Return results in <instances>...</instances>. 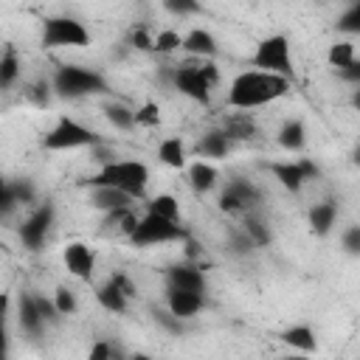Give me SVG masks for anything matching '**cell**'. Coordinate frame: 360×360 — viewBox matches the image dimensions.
<instances>
[{
	"mask_svg": "<svg viewBox=\"0 0 360 360\" xmlns=\"http://www.w3.org/2000/svg\"><path fill=\"white\" fill-rule=\"evenodd\" d=\"M290 87H292V79H287V76L248 68L231 79L228 93H225V107L250 112V110H259V107H267V104L284 98L290 93Z\"/></svg>",
	"mask_w": 360,
	"mask_h": 360,
	"instance_id": "1",
	"label": "cell"
},
{
	"mask_svg": "<svg viewBox=\"0 0 360 360\" xmlns=\"http://www.w3.org/2000/svg\"><path fill=\"white\" fill-rule=\"evenodd\" d=\"M217 84H219L217 62L214 59H194V56L174 62L172 82H169L172 90H177L183 98H188L200 107H211V93Z\"/></svg>",
	"mask_w": 360,
	"mask_h": 360,
	"instance_id": "2",
	"label": "cell"
},
{
	"mask_svg": "<svg viewBox=\"0 0 360 360\" xmlns=\"http://www.w3.org/2000/svg\"><path fill=\"white\" fill-rule=\"evenodd\" d=\"M51 87H53V96L65 101H82V98L110 93V82L104 73H98L96 68L76 65V62L56 65L51 73Z\"/></svg>",
	"mask_w": 360,
	"mask_h": 360,
	"instance_id": "3",
	"label": "cell"
},
{
	"mask_svg": "<svg viewBox=\"0 0 360 360\" xmlns=\"http://www.w3.org/2000/svg\"><path fill=\"white\" fill-rule=\"evenodd\" d=\"M149 177L152 174H149V166L143 160H138V158H118L115 155L112 160L101 163L90 174L87 186H112V188L129 194L132 200H143L146 191H149Z\"/></svg>",
	"mask_w": 360,
	"mask_h": 360,
	"instance_id": "4",
	"label": "cell"
},
{
	"mask_svg": "<svg viewBox=\"0 0 360 360\" xmlns=\"http://www.w3.org/2000/svg\"><path fill=\"white\" fill-rule=\"evenodd\" d=\"M101 141L104 138L96 129H90L87 124H82L79 118L59 115L56 124L51 129H45L42 149H48V152H73V149H90Z\"/></svg>",
	"mask_w": 360,
	"mask_h": 360,
	"instance_id": "5",
	"label": "cell"
},
{
	"mask_svg": "<svg viewBox=\"0 0 360 360\" xmlns=\"http://www.w3.org/2000/svg\"><path fill=\"white\" fill-rule=\"evenodd\" d=\"M39 42L45 51H65V48H84L90 45V31L82 20L70 14H51L42 20Z\"/></svg>",
	"mask_w": 360,
	"mask_h": 360,
	"instance_id": "6",
	"label": "cell"
},
{
	"mask_svg": "<svg viewBox=\"0 0 360 360\" xmlns=\"http://www.w3.org/2000/svg\"><path fill=\"white\" fill-rule=\"evenodd\" d=\"M180 239H186V228L180 222L149 214V211L138 214V222L127 236V242L132 248H158V245H172Z\"/></svg>",
	"mask_w": 360,
	"mask_h": 360,
	"instance_id": "7",
	"label": "cell"
},
{
	"mask_svg": "<svg viewBox=\"0 0 360 360\" xmlns=\"http://www.w3.org/2000/svg\"><path fill=\"white\" fill-rule=\"evenodd\" d=\"M250 68L259 70H270L278 76L292 79V45L287 34H270L264 39L256 42L253 56H250Z\"/></svg>",
	"mask_w": 360,
	"mask_h": 360,
	"instance_id": "8",
	"label": "cell"
},
{
	"mask_svg": "<svg viewBox=\"0 0 360 360\" xmlns=\"http://www.w3.org/2000/svg\"><path fill=\"white\" fill-rule=\"evenodd\" d=\"M53 222H56V208H53V202L45 200V202L31 205V211L22 217V222H20V228H17V236H20L22 248H25V250H42V245H45L48 236H51Z\"/></svg>",
	"mask_w": 360,
	"mask_h": 360,
	"instance_id": "9",
	"label": "cell"
},
{
	"mask_svg": "<svg viewBox=\"0 0 360 360\" xmlns=\"http://www.w3.org/2000/svg\"><path fill=\"white\" fill-rule=\"evenodd\" d=\"M264 169H267V172L273 174V180H276L284 191H290V194H298L307 183H312V180H318V177H321L318 163H315V160H309V158L273 160V163H267Z\"/></svg>",
	"mask_w": 360,
	"mask_h": 360,
	"instance_id": "10",
	"label": "cell"
},
{
	"mask_svg": "<svg viewBox=\"0 0 360 360\" xmlns=\"http://www.w3.org/2000/svg\"><path fill=\"white\" fill-rule=\"evenodd\" d=\"M259 200H262V191L248 177H231V180H225V186L219 188V197H217V202H219V208L225 214H245V211L256 208Z\"/></svg>",
	"mask_w": 360,
	"mask_h": 360,
	"instance_id": "11",
	"label": "cell"
},
{
	"mask_svg": "<svg viewBox=\"0 0 360 360\" xmlns=\"http://www.w3.org/2000/svg\"><path fill=\"white\" fill-rule=\"evenodd\" d=\"M62 264H65V270H68L73 278L90 281V278L96 276L98 256H96V250H93L87 242L73 239V242H68V245L62 248Z\"/></svg>",
	"mask_w": 360,
	"mask_h": 360,
	"instance_id": "12",
	"label": "cell"
},
{
	"mask_svg": "<svg viewBox=\"0 0 360 360\" xmlns=\"http://www.w3.org/2000/svg\"><path fill=\"white\" fill-rule=\"evenodd\" d=\"M219 129L233 141V143H248V141H256L259 138V124L250 112L245 110H231L219 118Z\"/></svg>",
	"mask_w": 360,
	"mask_h": 360,
	"instance_id": "13",
	"label": "cell"
},
{
	"mask_svg": "<svg viewBox=\"0 0 360 360\" xmlns=\"http://www.w3.org/2000/svg\"><path fill=\"white\" fill-rule=\"evenodd\" d=\"M202 307H205V292L166 287V309H169L174 318L188 321V318L200 315V309H202Z\"/></svg>",
	"mask_w": 360,
	"mask_h": 360,
	"instance_id": "14",
	"label": "cell"
},
{
	"mask_svg": "<svg viewBox=\"0 0 360 360\" xmlns=\"http://www.w3.org/2000/svg\"><path fill=\"white\" fill-rule=\"evenodd\" d=\"M17 323H20L22 335H28V338H39L45 332L48 321L42 318L34 292H20L17 295Z\"/></svg>",
	"mask_w": 360,
	"mask_h": 360,
	"instance_id": "15",
	"label": "cell"
},
{
	"mask_svg": "<svg viewBox=\"0 0 360 360\" xmlns=\"http://www.w3.org/2000/svg\"><path fill=\"white\" fill-rule=\"evenodd\" d=\"M231 149H233V141H231L219 127L205 129V132L197 138V143H194V155L202 158V160H225V158L231 155Z\"/></svg>",
	"mask_w": 360,
	"mask_h": 360,
	"instance_id": "16",
	"label": "cell"
},
{
	"mask_svg": "<svg viewBox=\"0 0 360 360\" xmlns=\"http://www.w3.org/2000/svg\"><path fill=\"white\" fill-rule=\"evenodd\" d=\"M166 287H177V290H194V292H205L208 281H205V273L200 264H188V262H180V264H172L166 270Z\"/></svg>",
	"mask_w": 360,
	"mask_h": 360,
	"instance_id": "17",
	"label": "cell"
},
{
	"mask_svg": "<svg viewBox=\"0 0 360 360\" xmlns=\"http://www.w3.org/2000/svg\"><path fill=\"white\" fill-rule=\"evenodd\" d=\"M180 51L186 56H194V59H214L219 45H217V37L208 28H188L180 39Z\"/></svg>",
	"mask_w": 360,
	"mask_h": 360,
	"instance_id": "18",
	"label": "cell"
},
{
	"mask_svg": "<svg viewBox=\"0 0 360 360\" xmlns=\"http://www.w3.org/2000/svg\"><path fill=\"white\" fill-rule=\"evenodd\" d=\"M186 183L194 194H208L219 186V169L214 166V160H194L186 163Z\"/></svg>",
	"mask_w": 360,
	"mask_h": 360,
	"instance_id": "19",
	"label": "cell"
},
{
	"mask_svg": "<svg viewBox=\"0 0 360 360\" xmlns=\"http://www.w3.org/2000/svg\"><path fill=\"white\" fill-rule=\"evenodd\" d=\"M338 202L335 200H321V202H312L309 211H307V225L315 236H329L338 225Z\"/></svg>",
	"mask_w": 360,
	"mask_h": 360,
	"instance_id": "20",
	"label": "cell"
},
{
	"mask_svg": "<svg viewBox=\"0 0 360 360\" xmlns=\"http://www.w3.org/2000/svg\"><path fill=\"white\" fill-rule=\"evenodd\" d=\"M96 301H98V307H101L104 312H110V315H121V312H127V307H129V295L121 290L115 273H112L107 281H101V284L96 287Z\"/></svg>",
	"mask_w": 360,
	"mask_h": 360,
	"instance_id": "21",
	"label": "cell"
},
{
	"mask_svg": "<svg viewBox=\"0 0 360 360\" xmlns=\"http://www.w3.org/2000/svg\"><path fill=\"white\" fill-rule=\"evenodd\" d=\"M124 205H135V200L112 186H90V208L107 214V211H115Z\"/></svg>",
	"mask_w": 360,
	"mask_h": 360,
	"instance_id": "22",
	"label": "cell"
},
{
	"mask_svg": "<svg viewBox=\"0 0 360 360\" xmlns=\"http://www.w3.org/2000/svg\"><path fill=\"white\" fill-rule=\"evenodd\" d=\"M155 155L169 169H186V163H188V149H186V143H183L180 135H166L158 143V152Z\"/></svg>",
	"mask_w": 360,
	"mask_h": 360,
	"instance_id": "23",
	"label": "cell"
},
{
	"mask_svg": "<svg viewBox=\"0 0 360 360\" xmlns=\"http://www.w3.org/2000/svg\"><path fill=\"white\" fill-rule=\"evenodd\" d=\"M276 143L284 149V152H301L307 146V127L301 118H287L278 132H276Z\"/></svg>",
	"mask_w": 360,
	"mask_h": 360,
	"instance_id": "24",
	"label": "cell"
},
{
	"mask_svg": "<svg viewBox=\"0 0 360 360\" xmlns=\"http://www.w3.org/2000/svg\"><path fill=\"white\" fill-rule=\"evenodd\" d=\"M22 76V62H20V53L14 45H6L0 51V90H11L17 87Z\"/></svg>",
	"mask_w": 360,
	"mask_h": 360,
	"instance_id": "25",
	"label": "cell"
},
{
	"mask_svg": "<svg viewBox=\"0 0 360 360\" xmlns=\"http://www.w3.org/2000/svg\"><path fill=\"white\" fill-rule=\"evenodd\" d=\"M278 338H281V343H287V346L295 349V352H315V346H318L315 329H312L309 323H292V326H287Z\"/></svg>",
	"mask_w": 360,
	"mask_h": 360,
	"instance_id": "26",
	"label": "cell"
},
{
	"mask_svg": "<svg viewBox=\"0 0 360 360\" xmlns=\"http://www.w3.org/2000/svg\"><path fill=\"white\" fill-rule=\"evenodd\" d=\"M143 211L180 222V200H177L174 194H169V191H160V194L143 197Z\"/></svg>",
	"mask_w": 360,
	"mask_h": 360,
	"instance_id": "27",
	"label": "cell"
},
{
	"mask_svg": "<svg viewBox=\"0 0 360 360\" xmlns=\"http://www.w3.org/2000/svg\"><path fill=\"white\" fill-rule=\"evenodd\" d=\"M135 222H138V214H135V205H124V208H115V211H107L104 214V219H101V225L107 228V231H112V233H118V236H129V231L135 228Z\"/></svg>",
	"mask_w": 360,
	"mask_h": 360,
	"instance_id": "28",
	"label": "cell"
},
{
	"mask_svg": "<svg viewBox=\"0 0 360 360\" xmlns=\"http://www.w3.org/2000/svg\"><path fill=\"white\" fill-rule=\"evenodd\" d=\"M326 62H329V68H335V70H343V68L354 65V62H357V45H354V39H352V37L335 39V42L329 45V51H326Z\"/></svg>",
	"mask_w": 360,
	"mask_h": 360,
	"instance_id": "29",
	"label": "cell"
},
{
	"mask_svg": "<svg viewBox=\"0 0 360 360\" xmlns=\"http://www.w3.org/2000/svg\"><path fill=\"white\" fill-rule=\"evenodd\" d=\"M239 228H242V233H245L256 248L267 245V242H270V236H273V233H270V225L259 217V211H256V208H250V211H245V214H242V225H239Z\"/></svg>",
	"mask_w": 360,
	"mask_h": 360,
	"instance_id": "30",
	"label": "cell"
},
{
	"mask_svg": "<svg viewBox=\"0 0 360 360\" xmlns=\"http://www.w3.org/2000/svg\"><path fill=\"white\" fill-rule=\"evenodd\" d=\"M104 118L115 127V129H121V132H132L135 129V107H129V104H124V101H107L104 104Z\"/></svg>",
	"mask_w": 360,
	"mask_h": 360,
	"instance_id": "31",
	"label": "cell"
},
{
	"mask_svg": "<svg viewBox=\"0 0 360 360\" xmlns=\"http://www.w3.org/2000/svg\"><path fill=\"white\" fill-rule=\"evenodd\" d=\"M22 96L34 104V107H48L53 98V87H51V76H39L28 84H22Z\"/></svg>",
	"mask_w": 360,
	"mask_h": 360,
	"instance_id": "32",
	"label": "cell"
},
{
	"mask_svg": "<svg viewBox=\"0 0 360 360\" xmlns=\"http://www.w3.org/2000/svg\"><path fill=\"white\" fill-rule=\"evenodd\" d=\"M180 39H183V34L174 31V28L158 31V34H152V53H158V56H172L174 51H180Z\"/></svg>",
	"mask_w": 360,
	"mask_h": 360,
	"instance_id": "33",
	"label": "cell"
},
{
	"mask_svg": "<svg viewBox=\"0 0 360 360\" xmlns=\"http://www.w3.org/2000/svg\"><path fill=\"white\" fill-rule=\"evenodd\" d=\"M51 301H53L59 318H65V315H76V309H79V298H76V292H73L70 287H65V284H59V287L53 290Z\"/></svg>",
	"mask_w": 360,
	"mask_h": 360,
	"instance_id": "34",
	"label": "cell"
},
{
	"mask_svg": "<svg viewBox=\"0 0 360 360\" xmlns=\"http://www.w3.org/2000/svg\"><path fill=\"white\" fill-rule=\"evenodd\" d=\"M338 31L346 34V37L360 34V0L349 3V6L340 11V17H338Z\"/></svg>",
	"mask_w": 360,
	"mask_h": 360,
	"instance_id": "35",
	"label": "cell"
},
{
	"mask_svg": "<svg viewBox=\"0 0 360 360\" xmlns=\"http://www.w3.org/2000/svg\"><path fill=\"white\" fill-rule=\"evenodd\" d=\"M158 124H160V107H158V101H143L141 107H135V127L152 129Z\"/></svg>",
	"mask_w": 360,
	"mask_h": 360,
	"instance_id": "36",
	"label": "cell"
},
{
	"mask_svg": "<svg viewBox=\"0 0 360 360\" xmlns=\"http://www.w3.org/2000/svg\"><path fill=\"white\" fill-rule=\"evenodd\" d=\"M160 3H163V8H166L172 17H180V20L194 17V14L202 11V3H200V0H160Z\"/></svg>",
	"mask_w": 360,
	"mask_h": 360,
	"instance_id": "37",
	"label": "cell"
},
{
	"mask_svg": "<svg viewBox=\"0 0 360 360\" xmlns=\"http://www.w3.org/2000/svg\"><path fill=\"white\" fill-rule=\"evenodd\" d=\"M11 194L17 200V208L20 205H37V188L31 180H11Z\"/></svg>",
	"mask_w": 360,
	"mask_h": 360,
	"instance_id": "38",
	"label": "cell"
},
{
	"mask_svg": "<svg viewBox=\"0 0 360 360\" xmlns=\"http://www.w3.org/2000/svg\"><path fill=\"white\" fill-rule=\"evenodd\" d=\"M340 248H343L349 256H360V225H349V228L340 233Z\"/></svg>",
	"mask_w": 360,
	"mask_h": 360,
	"instance_id": "39",
	"label": "cell"
},
{
	"mask_svg": "<svg viewBox=\"0 0 360 360\" xmlns=\"http://www.w3.org/2000/svg\"><path fill=\"white\" fill-rule=\"evenodd\" d=\"M11 211H17V200H14V194H11V180H6V177L0 174V217H6V214H11Z\"/></svg>",
	"mask_w": 360,
	"mask_h": 360,
	"instance_id": "40",
	"label": "cell"
},
{
	"mask_svg": "<svg viewBox=\"0 0 360 360\" xmlns=\"http://www.w3.org/2000/svg\"><path fill=\"white\" fill-rule=\"evenodd\" d=\"M129 45H132L135 51H152V31L143 28V25L132 28V31H129Z\"/></svg>",
	"mask_w": 360,
	"mask_h": 360,
	"instance_id": "41",
	"label": "cell"
},
{
	"mask_svg": "<svg viewBox=\"0 0 360 360\" xmlns=\"http://www.w3.org/2000/svg\"><path fill=\"white\" fill-rule=\"evenodd\" d=\"M115 354H121V352L112 343H107V340H101V343H96L90 349V360H107V357H115Z\"/></svg>",
	"mask_w": 360,
	"mask_h": 360,
	"instance_id": "42",
	"label": "cell"
},
{
	"mask_svg": "<svg viewBox=\"0 0 360 360\" xmlns=\"http://www.w3.org/2000/svg\"><path fill=\"white\" fill-rule=\"evenodd\" d=\"M6 343H8V338H6V323L0 321V354L6 352Z\"/></svg>",
	"mask_w": 360,
	"mask_h": 360,
	"instance_id": "43",
	"label": "cell"
}]
</instances>
